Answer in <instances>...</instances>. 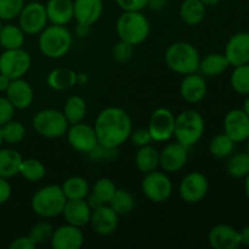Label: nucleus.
Returning a JSON list of instances; mask_svg holds the SVG:
<instances>
[{
  "label": "nucleus",
  "mask_w": 249,
  "mask_h": 249,
  "mask_svg": "<svg viewBox=\"0 0 249 249\" xmlns=\"http://www.w3.org/2000/svg\"><path fill=\"white\" fill-rule=\"evenodd\" d=\"M94 129L99 145L117 150L130 138L133 122L128 112L121 107L111 106L104 108L97 114Z\"/></svg>",
  "instance_id": "1"
},
{
  "label": "nucleus",
  "mask_w": 249,
  "mask_h": 249,
  "mask_svg": "<svg viewBox=\"0 0 249 249\" xmlns=\"http://www.w3.org/2000/svg\"><path fill=\"white\" fill-rule=\"evenodd\" d=\"M164 61L170 71L178 74L187 75L198 72L201 55L191 43L175 41L165 50Z\"/></svg>",
  "instance_id": "2"
},
{
  "label": "nucleus",
  "mask_w": 249,
  "mask_h": 249,
  "mask_svg": "<svg viewBox=\"0 0 249 249\" xmlns=\"http://www.w3.org/2000/svg\"><path fill=\"white\" fill-rule=\"evenodd\" d=\"M38 36L39 50L48 58H62L72 48L73 36L66 26H46Z\"/></svg>",
  "instance_id": "3"
},
{
  "label": "nucleus",
  "mask_w": 249,
  "mask_h": 249,
  "mask_svg": "<svg viewBox=\"0 0 249 249\" xmlns=\"http://www.w3.org/2000/svg\"><path fill=\"white\" fill-rule=\"evenodd\" d=\"M119 39L131 45L142 44L151 33V24L142 11H123L116 23Z\"/></svg>",
  "instance_id": "4"
},
{
  "label": "nucleus",
  "mask_w": 249,
  "mask_h": 249,
  "mask_svg": "<svg viewBox=\"0 0 249 249\" xmlns=\"http://www.w3.org/2000/svg\"><path fill=\"white\" fill-rule=\"evenodd\" d=\"M67 202L61 185H46L33 195L31 201L32 211L43 219H51L62 214Z\"/></svg>",
  "instance_id": "5"
},
{
  "label": "nucleus",
  "mask_w": 249,
  "mask_h": 249,
  "mask_svg": "<svg viewBox=\"0 0 249 249\" xmlns=\"http://www.w3.org/2000/svg\"><path fill=\"white\" fill-rule=\"evenodd\" d=\"M206 130L204 118L195 109H186L175 117L174 138L187 148L196 145Z\"/></svg>",
  "instance_id": "6"
},
{
  "label": "nucleus",
  "mask_w": 249,
  "mask_h": 249,
  "mask_svg": "<svg viewBox=\"0 0 249 249\" xmlns=\"http://www.w3.org/2000/svg\"><path fill=\"white\" fill-rule=\"evenodd\" d=\"M32 125L34 130L43 138L58 139L66 135L70 124L62 111L44 108L33 117Z\"/></svg>",
  "instance_id": "7"
},
{
  "label": "nucleus",
  "mask_w": 249,
  "mask_h": 249,
  "mask_svg": "<svg viewBox=\"0 0 249 249\" xmlns=\"http://www.w3.org/2000/svg\"><path fill=\"white\" fill-rule=\"evenodd\" d=\"M141 190L148 201L153 203H164L173 194V182L165 172H153L143 174Z\"/></svg>",
  "instance_id": "8"
},
{
  "label": "nucleus",
  "mask_w": 249,
  "mask_h": 249,
  "mask_svg": "<svg viewBox=\"0 0 249 249\" xmlns=\"http://www.w3.org/2000/svg\"><path fill=\"white\" fill-rule=\"evenodd\" d=\"M32 66V57L23 48L5 50L0 55V73L10 79L23 78Z\"/></svg>",
  "instance_id": "9"
},
{
  "label": "nucleus",
  "mask_w": 249,
  "mask_h": 249,
  "mask_svg": "<svg viewBox=\"0 0 249 249\" xmlns=\"http://www.w3.org/2000/svg\"><path fill=\"white\" fill-rule=\"evenodd\" d=\"M48 15L45 5L39 1L24 4L18 16V26L26 36H36L48 26Z\"/></svg>",
  "instance_id": "10"
},
{
  "label": "nucleus",
  "mask_w": 249,
  "mask_h": 249,
  "mask_svg": "<svg viewBox=\"0 0 249 249\" xmlns=\"http://www.w3.org/2000/svg\"><path fill=\"white\" fill-rule=\"evenodd\" d=\"M66 136H67L68 143L73 150L80 153H85V155H89L99 145L94 126L89 125L84 122L71 124L68 126Z\"/></svg>",
  "instance_id": "11"
},
{
  "label": "nucleus",
  "mask_w": 249,
  "mask_h": 249,
  "mask_svg": "<svg viewBox=\"0 0 249 249\" xmlns=\"http://www.w3.org/2000/svg\"><path fill=\"white\" fill-rule=\"evenodd\" d=\"M175 116L170 109L160 107L152 112L148 121V131L156 142H165L174 136Z\"/></svg>",
  "instance_id": "12"
},
{
  "label": "nucleus",
  "mask_w": 249,
  "mask_h": 249,
  "mask_svg": "<svg viewBox=\"0 0 249 249\" xmlns=\"http://www.w3.org/2000/svg\"><path fill=\"white\" fill-rule=\"evenodd\" d=\"M209 191V181L204 174L192 172L185 175L179 185V195L184 202L197 204L203 201Z\"/></svg>",
  "instance_id": "13"
},
{
  "label": "nucleus",
  "mask_w": 249,
  "mask_h": 249,
  "mask_svg": "<svg viewBox=\"0 0 249 249\" xmlns=\"http://www.w3.org/2000/svg\"><path fill=\"white\" fill-rule=\"evenodd\" d=\"M189 160V148L177 142L168 143L160 151V165L165 173H178L186 165Z\"/></svg>",
  "instance_id": "14"
},
{
  "label": "nucleus",
  "mask_w": 249,
  "mask_h": 249,
  "mask_svg": "<svg viewBox=\"0 0 249 249\" xmlns=\"http://www.w3.org/2000/svg\"><path fill=\"white\" fill-rule=\"evenodd\" d=\"M224 133L236 143L246 142L249 138V117L243 109L235 108L224 118Z\"/></svg>",
  "instance_id": "15"
},
{
  "label": "nucleus",
  "mask_w": 249,
  "mask_h": 249,
  "mask_svg": "<svg viewBox=\"0 0 249 249\" xmlns=\"http://www.w3.org/2000/svg\"><path fill=\"white\" fill-rule=\"evenodd\" d=\"M89 225L99 236H109L119 225V215L108 206L104 204L92 209Z\"/></svg>",
  "instance_id": "16"
},
{
  "label": "nucleus",
  "mask_w": 249,
  "mask_h": 249,
  "mask_svg": "<svg viewBox=\"0 0 249 249\" xmlns=\"http://www.w3.org/2000/svg\"><path fill=\"white\" fill-rule=\"evenodd\" d=\"M224 55L232 67L249 63V32L232 34L226 43Z\"/></svg>",
  "instance_id": "17"
},
{
  "label": "nucleus",
  "mask_w": 249,
  "mask_h": 249,
  "mask_svg": "<svg viewBox=\"0 0 249 249\" xmlns=\"http://www.w3.org/2000/svg\"><path fill=\"white\" fill-rule=\"evenodd\" d=\"M85 241L84 232L80 228L71 224L55 229L50 245L53 249H79Z\"/></svg>",
  "instance_id": "18"
},
{
  "label": "nucleus",
  "mask_w": 249,
  "mask_h": 249,
  "mask_svg": "<svg viewBox=\"0 0 249 249\" xmlns=\"http://www.w3.org/2000/svg\"><path fill=\"white\" fill-rule=\"evenodd\" d=\"M208 243L214 249H237L241 246L240 232L233 226L219 224L209 230Z\"/></svg>",
  "instance_id": "19"
},
{
  "label": "nucleus",
  "mask_w": 249,
  "mask_h": 249,
  "mask_svg": "<svg viewBox=\"0 0 249 249\" xmlns=\"http://www.w3.org/2000/svg\"><path fill=\"white\" fill-rule=\"evenodd\" d=\"M208 92L206 79L198 72L184 75L180 83V96L187 104H198L206 97Z\"/></svg>",
  "instance_id": "20"
},
{
  "label": "nucleus",
  "mask_w": 249,
  "mask_h": 249,
  "mask_svg": "<svg viewBox=\"0 0 249 249\" xmlns=\"http://www.w3.org/2000/svg\"><path fill=\"white\" fill-rule=\"evenodd\" d=\"M73 11L77 24L91 27L104 14L102 0H73Z\"/></svg>",
  "instance_id": "21"
},
{
  "label": "nucleus",
  "mask_w": 249,
  "mask_h": 249,
  "mask_svg": "<svg viewBox=\"0 0 249 249\" xmlns=\"http://www.w3.org/2000/svg\"><path fill=\"white\" fill-rule=\"evenodd\" d=\"M6 97L16 109H27L34 101V90L23 78L12 79L6 91Z\"/></svg>",
  "instance_id": "22"
},
{
  "label": "nucleus",
  "mask_w": 249,
  "mask_h": 249,
  "mask_svg": "<svg viewBox=\"0 0 249 249\" xmlns=\"http://www.w3.org/2000/svg\"><path fill=\"white\" fill-rule=\"evenodd\" d=\"M92 209L85 198L83 199H67L62 215L67 224L83 229L89 225Z\"/></svg>",
  "instance_id": "23"
},
{
  "label": "nucleus",
  "mask_w": 249,
  "mask_h": 249,
  "mask_svg": "<svg viewBox=\"0 0 249 249\" xmlns=\"http://www.w3.org/2000/svg\"><path fill=\"white\" fill-rule=\"evenodd\" d=\"M45 9L51 24L67 26L74 19L73 0H48Z\"/></svg>",
  "instance_id": "24"
},
{
  "label": "nucleus",
  "mask_w": 249,
  "mask_h": 249,
  "mask_svg": "<svg viewBox=\"0 0 249 249\" xmlns=\"http://www.w3.org/2000/svg\"><path fill=\"white\" fill-rule=\"evenodd\" d=\"M46 84L55 91H67L77 85V73L71 68H53L46 77Z\"/></svg>",
  "instance_id": "25"
},
{
  "label": "nucleus",
  "mask_w": 249,
  "mask_h": 249,
  "mask_svg": "<svg viewBox=\"0 0 249 249\" xmlns=\"http://www.w3.org/2000/svg\"><path fill=\"white\" fill-rule=\"evenodd\" d=\"M207 6L201 0H182L179 7V16L187 26H198L206 17Z\"/></svg>",
  "instance_id": "26"
},
{
  "label": "nucleus",
  "mask_w": 249,
  "mask_h": 249,
  "mask_svg": "<svg viewBox=\"0 0 249 249\" xmlns=\"http://www.w3.org/2000/svg\"><path fill=\"white\" fill-rule=\"evenodd\" d=\"M229 67H230V63L224 53H212L204 56L203 58L201 57L198 72L203 77L213 78L223 74Z\"/></svg>",
  "instance_id": "27"
},
{
  "label": "nucleus",
  "mask_w": 249,
  "mask_h": 249,
  "mask_svg": "<svg viewBox=\"0 0 249 249\" xmlns=\"http://www.w3.org/2000/svg\"><path fill=\"white\" fill-rule=\"evenodd\" d=\"M134 162L139 172L142 174L153 172L160 167V151L153 147L151 143L139 147Z\"/></svg>",
  "instance_id": "28"
},
{
  "label": "nucleus",
  "mask_w": 249,
  "mask_h": 249,
  "mask_svg": "<svg viewBox=\"0 0 249 249\" xmlns=\"http://www.w3.org/2000/svg\"><path fill=\"white\" fill-rule=\"evenodd\" d=\"M22 156L14 148H0V178L10 179L18 174Z\"/></svg>",
  "instance_id": "29"
},
{
  "label": "nucleus",
  "mask_w": 249,
  "mask_h": 249,
  "mask_svg": "<svg viewBox=\"0 0 249 249\" xmlns=\"http://www.w3.org/2000/svg\"><path fill=\"white\" fill-rule=\"evenodd\" d=\"M87 101L82 96H78V95H73V96L68 97L66 100L65 105H63L62 109L70 125L84 121L85 116H87Z\"/></svg>",
  "instance_id": "30"
},
{
  "label": "nucleus",
  "mask_w": 249,
  "mask_h": 249,
  "mask_svg": "<svg viewBox=\"0 0 249 249\" xmlns=\"http://www.w3.org/2000/svg\"><path fill=\"white\" fill-rule=\"evenodd\" d=\"M26 33L16 24H5L0 29V45L4 50L23 48Z\"/></svg>",
  "instance_id": "31"
},
{
  "label": "nucleus",
  "mask_w": 249,
  "mask_h": 249,
  "mask_svg": "<svg viewBox=\"0 0 249 249\" xmlns=\"http://www.w3.org/2000/svg\"><path fill=\"white\" fill-rule=\"evenodd\" d=\"M63 194L67 199L87 198L90 194V185L87 179L82 177H71L61 185Z\"/></svg>",
  "instance_id": "32"
},
{
  "label": "nucleus",
  "mask_w": 249,
  "mask_h": 249,
  "mask_svg": "<svg viewBox=\"0 0 249 249\" xmlns=\"http://www.w3.org/2000/svg\"><path fill=\"white\" fill-rule=\"evenodd\" d=\"M226 172L233 179H245L249 174V153L233 152L228 157L226 162Z\"/></svg>",
  "instance_id": "33"
},
{
  "label": "nucleus",
  "mask_w": 249,
  "mask_h": 249,
  "mask_svg": "<svg viewBox=\"0 0 249 249\" xmlns=\"http://www.w3.org/2000/svg\"><path fill=\"white\" fill-rule=\"evenodd\" d=\"M236 142L225 133L218 134L209 142V152L214 158L225 160L235 152Z\"/></svg>",
  "instance_id": "34"
},
{
  "label": "nucleus",
  "mask_w": 249,
  "mask_h": 249,
  "mask_svg": "<svg viewBox=\"0 0 249 249\" xmlns=\"http://www.w3.org/2000/svg\"><path fill=\"white\" fill-rule=\"evenodd\" d=\"M18 174L29 182H38L46 175V167L43 162L36 158L22 160Z\"/></svg>",
  "instance_id": "35"
},
{
  "label": "nucleus",
  "mask_w": 249,
  "mask_h": 249,
  "mask_svg": "<svg viewBox=\"0 0 249 249\" xmlns=\"http://www.w3.org/2000/svg\"><path fill=\"white\" fill-rule=\"evenodd\" d=\"M108 206L118 215H128L135 208V197L128 190L117 189L116 194L112 197Z\"/></svg>",
  "instance_id": "36"
},
{
  "label": "nucleus",
  "mask_w": 249,
  "mask_h": 249,
  "mask_svg": "<svg viewBox=\"0 0 249 249\" xmlns=\"http://www.w3.org/2000/svg\"><path fill=\"white\" fill-rule=\"evenodd\" d=\"M230 84L233 91L240 95H249V63L233 67L230 77Z\"/></svg>",
  "instance_id": "37"
},
{
  "label": "nucleus",
  "mask_w": 249,
  "mask_h": 249,
  "mask_svg": "<svg viewBox=\"0 0 249 249\" xmlns=\"http://www.w3.org/2000/svg\"><path fill=\"white\" fill-rule=\"evenodd\" d=\"M117 191V186L108 178H100L92 186V196L101 204H108Z\"/></svg>",
  "instance_id": "38"
},
{
  "label": "nucleus",
  "mask_w": 249,
  "mask_h": 249,
  "mask_svg": "<svg viewBox=\"0 0 249 249\" xmlns=\"http://www.w3.org/2000/svg\"><path fill=\"white\" fill-rule=\"evenodd\" d=\"M0 129H1L2 141L10 143V145L19 143L26 136V128L19 121L11 119L7 123L2 124Z\"/></svg>",
  "instance_id": "39"
},
{
  "label": "nucleus",
  "mask_w": 249,
  "mask_h": 249,
  "mask_svg": "<svg viewBox=\"0 0 249 249\" xmlns=\"http://www.w3.org/2000/svg\"><path fill=\"white\" fill-rule=\"evenodd\" d=\"M53 230H55V228H53L49 221H39V223L34 224V225L32 226L28 236L32 240V242L36 246L44 245V243L46 242H50L51 237H53Z\"/></svg>",
  "instance_id": "40"
},
{
  "label": "nucleus",
  "mask_w": 249,
  "mask_h": 249,
  "mask_svg": "<svg viewBox=\"0 0 249 249\" xmlns=\"http://www.w3.org/2000/svg\"><path fill=\"white\" fill-rule=\"evenodd\" d=\"M24 4V0H0V19L12 21L18 18Z\"/></svg>",
  "instance_id": "41"
},
{
  "label": "nucleus",
  "mask_w": 249,
  "mask_h": 249,
  "mask_svg": "<svg viewBox=\"0 0 249 249\" xmlns=\"http://www.w3.org/2000/svg\"><path fill=\"white\" fill-rule=\"evenodd\" d=\"M134 48H135L134 45L119 39V41H117L113 48H112V57L117 63L125 65L133 58Z\"/></svg>",
  "instance_id": "42"
},
{
  "label": "nucleus",
  "mask_w": 249,
  "mask_h": 249,
  "mask_svg": "<svg viewBox=\"0 0 249 249\" xmlns=\"http://www.w3.org/2000/svg\"><path fill=\"white\" fill-rule=\"evenodd\" d=\"M131 141L135 146L138 147H142V146L150 145L151 142H153L152 138H151V134L148 131L147 128H138V129H133L130 134Z\"/></svg>",
  "instance_id": "43"
},
{
  "label": "nucleus",
  "mask_w": 249,
  "mask_h": 249,
  "mask_svg": "<svg viewBox=\"0 0 249 249\" xmlns=\"http://www.w3.org/2000/svg\"><path fill=\"white\" fill-rule=\"evenodd\" d=\"M15 111H16V108L12 106V104L7 100V97L0 96V126L14 119Z\"/></svg>",
  "instance_id": "44"
},
{
  "label": "nucleus",
  "mask_w": 249,
  "mask_h": 249,
  "mask_svg": "<svg viewBox=\"0 0 249 249\" xmlns=\"http://www.w3.org/2000/svg\"><path fill=\"white\" fill-rule=\"evenodd\" d=\"M123 11H142L147 7L148 0H116Z\"/></svg>",
  "instance_id": "45"
},
{
  "label": "nucleus",
  "mask_w": 249,
  "mask_h": 249,
  "mask_svg": "<svg viewBox=\"0 0 249 249\" xmlns=\"http://www.w3.org/2000/svg\"><path fill=\"white\" fill-rule=\"evenodd\" d=\"M36 246L32 242V240L29 238V236H21V237H17L10 243V248L11 249H33Z\"/></svg>",
  "instance_id": "46"
},
{
  "label": "nucleus",
  "mask_w": 249,
  "mask_h": 249,
  "mask_svg": "<svg viewBox=\"0 0 249 249\" xmlns=\"http://www.w3.org/2000/svg\"><path fill=\"white\" fill-rule=\"evenodd\" d=\"M12 194V189L10 182L5 178H0V206L6 203Z\"/></svg>",
  "instance_id": "47"
},
{
  "label": "nucleus",
  "mask_w": 249,
  "mask_h": 249,
  "mask_svg": "<svg viewBox=\"0 0 249 249\" xmlns=\"http://www.w3.org/2000/svg\"><path fill=\"white\" fill-rule=\"evenodd\" d=\"M238 232H240L241 246L249 247V225L243 226L241 230H238Z\"/></svg>",
  "instance_id": "48"
},
{
  "label": "nucleus",
  "mask_w": 249,
  "mask_h": 249,
  "mask_svg": "<svg viewBox=\"0 0 249 249\" xmlns=\"http://www.w3.org/2000/svg\"><path fill=\"white\" fill-rule=\"evenodd\" d=\"M167 1L168 0H148L147 7H150L153 11H160V10L164 9Z\"/></svg>",
  "instance_id": "49"
},
{
  "label": "nucleus",
  "mask_w": 249,
  "mask_h": 249,
  "mask_svg": "<svg viewBox=\"0 0 249 249\" xmlns=\"http://www.w3.org/2000/svg\"><path fill=\"white\" fill-rule=\"evenodd\" d=\"M12 79H10L7 75L2 74V73H0V91L1 92H5L7 90V88H9L10 83H11Z\"/></svg>",
  "instance_id": "50"
},
{
  "label": "nucleus",
  "mask_w": 249,
  "mask_h": 249,
  "mask_svg": "<svg viewBox=\"0 0 249 249\" xmlns=\"http://www.w3.org/2000/svg\"><path fill=\"white\" fill-rule=\"evenodd\" d=\"M89 28H90V27H88V26L78 24L77 29H75V33H77L79 36H87L88 32H89Z\"/></svg>",
  "instance_id": "51"
},
{
  "label": "nucleus",
  "mask_w": 249,
  "mask_h": 249,
  "mask_svg": "<svg viewBox=\"0 0 249 249\" xmlns=\"http://www.w3.org/2000/svg\"><path fill=\"white\" fill-rule=\"evenodd\" d=\"M88 74L87 73H77V84H87Z\"/></svg>",
  "instance_id": "52"
},
{
  "label": "nucleus",
  "mask_w": 249,
  "mask_h": 249,
  "mask_svg": "<svg viewBox=\"0 0 249 249\" xmlns=\"http://www.w3.org/2000/svg\"><path fill=\"white\" fill-rule=\"evenodd\" d=\"M201 1L203 2L207 7H208V6H216V5H218L221 0H201Z\"/></svg>",
  "instance_id": "53"
},
{
  "label": "nucleus",
  "mask_w": 249,
  "mask_h": 249,
  "mask_svg": "<svg viewBox=\"0 0 249 249\" xmlns=\"http://www.w3.org/2000/svg\"><path fill=\"white\" fill-rule=\"evenodd\" d=\"M242 109H243V111H245V113L249 117V95H247V97H246L245 102H243Z\"/></svg>",
  "instance_id": "54"
},
{
  "label": "nucleus",
  "mask_w": 249,
  "mask_h": 249,
  "mask_svg": "<svg viewBox=\"0 0 249 249\" xmlns=\"http://www.w3.org/2000/svg\"><path fill=\"white\" fill-rule=\"evenodd\" d=\"M245 194L249 199V174L245 178Z\"/></svg>",
  "instance_id": "55"
},
{
  "label": "nucleus",
  "mask_w": 249,
  "mask_h": 249,
  "mask_svg": "<svg viewBox=\"0 0 249 249\" xmlns=\"http://www.w3.org/2000/svg\"><path fill=\"white\" fill-rule=\"evenodd\" d=\"M2 142H4V141H2V136H1V129H0V148H1V145H2Z\"/></svg>",
  "instance_id": "56"
},
{
  "label": "nucleus",
  "mask_w": 249,
  "mask_h": 249,
  "mask_svg": "<svg viewBox=\"0 0 249 249\" xmlns=\"http://www.w3.org/2000/svg\"><path fill=\"white\" fill-rule=\"evenodd\" d=\"M246 143H247V152L249 153V138L247 139V141H246Z\"/></svg>",
  "instance_id": "57"
},
{
  "label": "nucleus",
  "mask_w": 249,
  "mask_h": 249,
  "mask_svg": "<svg viewBox=\"0 0 249 249\" xmlns=\"http://www.w3.org/2000/svg\"><path fill=\"white\" fill-rule=\"evenodd\" d=\"M1 27H2V21L0 19V29H1Z\"/></svg>",
  "instance_id": "58"
}]
</instances>
